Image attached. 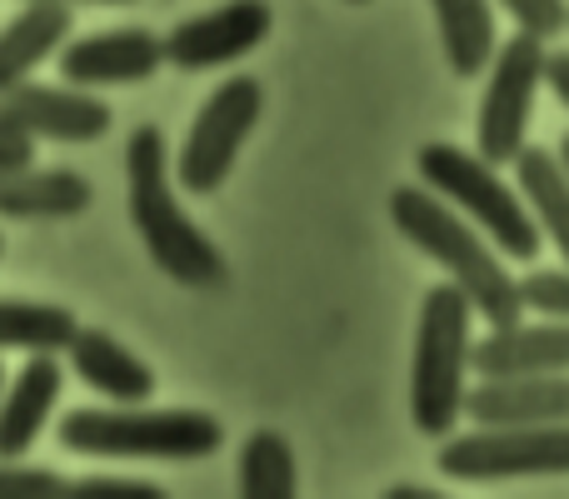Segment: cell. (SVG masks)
<instances>
[{"label": "cell", "instance_id": "obj_10", "mask_svg": "<svg viewBox=\"0 0 569 499\" xmlns=\"http://www.w3.org/2000/svg\"><path fill=\"white\" fill-rule=\"evenodd\" d=\"M0 116L20 136L56 140V146H90L116 126L100 96H86L80 86H40V80H20V86L0 90Z\"/></svg>", "mask_w": 569, "mask_h": 499}, {"label": "cell", "instance_id": "obj_21", "mask_svg": "<svg viewBox=\"0 0 569 499\" xmlns=\"http://www.w3.org/2000/svg\"><path fill=\"white\" fill-rule=\"evenodd\" d=\"M300 490L295 450L280 430H256L240 445V495L246 499H290Z\"/></svg>", "mask_w": 569, "mask_h": 499}, {"label": "cell", "instance_id": "obj_12", "mask_svg": "<svg viewBox=\"0 0 569 499\" xmlns=\"http://www.w3.org/2000/svg\"><path fill=\"white\" fill-rule=\"evenodd\" d=\"M470 370L480 375V380H510V375H569V320L490 325L485 340H470Z\"/></svg>", "mask_w": 569, "mask_h": 499}, {"label": "cell", "instance_id": "obj_15", "mask_svg": "<svg viewBox=\"0 0 569 499\" xmlns=\"http://www.w3.org/2000/svg\"><path fill=\"white\" fill-rule=\"evenodd\" d=\"M66 390V365L56 355H30L10 385H0V460H20L40 440L50 410Z\"/></svg>", "mask_w": 569, "mask_h": 499}, {"label": "cell", "instance_id": "obj_31", "mask_svg": "<svg viewBox=\"0 0 569 499\" xmlns=\"http://www.w3.org/2000/svg\"><path fill=\"white\" fill-rule=\"evenodd\" d=\"M0 385H6V370H0Z\"/></svg>", "mask_w": 569, "mask_h": 499}, {"label": "cell", "instance_id": "obj_8", "mask_svg": "<svg viewBox=\"0 0 569 499\" xmlns=\"http://www.w3.org/2000/svg\"><path fill=\"white\" fill-rule=\"evenodd\" d=\"M545 56H550V40L515 30L505 46H495L490 66H485L490 80L480 96V120H475V156H485L500 170L525 150L535 96L545 86Z\"/></svg>", "mask_w": 569, "mask_h": 499}, {"label": "cell", "instance_id": "obj_19", "mask_svg": "<svg viewBox=\"0 0 569 499\" xmlns=\"http://www.w3.org/2000/svg\"><path fill=\"white\" fill-rule=\"evenodd\" d=\"M440 50L460 80H475L495 56V0H430Z\"/></svg>", "mask_w": 569, "mask_h": 499}, {"label": "cell", "instance_id": "obj_6", "mask_svg": "<svg viewBox=\"0 0 569 499\" xmlns=\"http://www.w3.org/2000/svg\"><path fill=\"white\" fill-rule=\"evenodd\" d=\"M435 465L460 485L569 475V425H475L470 435H445Z\"/></svg>", "mask_w": 569, "mask_h": 499}, {"label": "cell", "instance_id": "obj_2", "mask_svg": "<svg viewBox=\"0 0 569 499\" xmlns=\"http://www.w3.org/2000/svg\"><path fill=\"white\" fill-rule=\"evenodd\" d=\"M390 220L425 260H435L450 285L470 300V310L485 325H510L525 315L520 300V280L505 270V260L495 255V246L460 216L455 206H445L435 190L425 186H400L390 196Z\"/></svg>", "mask_w": 569, "mask_h": 499}, {"label": "cell", "instance_id": "obj_11", "mask_svg": "<svg viewBox=\"0 0 569 499\" xmlns=\"http://www.w3.org/2000/svg\"><path fill=\"white\" fill-rule=\"evenodd\" d=\"M56 66L66 86L96 90V86H140L166 66V46L156 30L146 26H116V30H96V36L66 40L56 50Z\"/></svg>", "mask_w": 569, "mask_h": 499}, {"label": "cell", "instance_id": "obj_9", "mask_svg": "<svg viewBox=\"0 0 569 499\" xmlns=\"http://www.w3.org/2000/svg\"><path fill=\"white\" fill-rule=\"evenodd\" d=\"M276 30V10L270 0H226L216 10L186 16L180 26H170V36H160L166 60L176 70H220L236 66L240 56L260 50Z\"/></svg>", "mask_w": 569, "mask_h": 499}, {"label": "cell", "instance_id": "obj_17", "mask_svg": "<svg viewBox=\"0 0 569 499\" xmlns=\"http://www.w3.org/2000/svg\"><path fill=\"white\" fill-rule=\"evenodd\" d=\"M70 6H56V0H26L10 26H0V90L30 80L60 46L70 40Z\"/></svg>", "mask_w": 569, "mask_h": 499}, {"label": "cell", "instance_id": "obj_26", "mask_svg": "<svg viewBox=\"0 0 569 499\" xmlns=\"http://www.w3.org/2000/svg\"><path fill=\"white\" fill-rule=\"evenodd\" d=\"M16 166H36V140L20 136V130L0 116V170H16Z\"/></svg>", "mask_w": 569, "mask_h": 499}, {"label": "cell", "instance_id": "obj_29", "mask_svg": "<svg viewBox=\"0 0 569 499\" xmlns=\"http://www.w3.org/2000/svg\"><path fill=\"white\" fill-rule=\"evenodd\" d=\"M56 6H130V0H56Z\"/></svg>", "mask_w": 569, "mask_h": 499}, {"label": "cell", "instance_id": "obj_25", "mask_svg": "<svg viewBox=\"0 0 569 499\" xmlns=\"http://www.w3.org/2000/svg\"><path fill=\"white\" fill-rule=\"evenodd\" d=\"M70 499H166V490L150 480H120V475H86L70 480Z\"/></svg>", "mask_w": 569, "mask_h": 499}, {"label": "cell", "instance_id": "obj_7", "mask_svg": "<svg viewBox=\"0 0 569 499\" xmlns=\"http://www.w3.org/2000/svg\"><path fill=\"white\" fill-rule=\"evenodd\" d=\"M260 110H266V90L256 76H230L220 80L206 96V106L190 120V136L180 146L170 176L180 180V190L190 196H216L226 186V176L236 170L240 146L250 140V130L260 126Z\"/></svg>", "mask_w": 569, "mask_h": 499}, {"label": "cell", "instance_id": "obj_14", "mask_svg": "<svg viewBox=\"0 0 569 499\" xmlns=\"http://www.w3.org/2000/svg\"><path fill=\"white\" fill-rule=\"evenodd\" d=\"M60 355H66V370L76 375L80 385H90L96 395H106V400H116V405H146L150 395H156V370H150L136 350H126L110 330L80 325Z\"/></svg>", "mask_w": 569, "mask_h": 499}, {"label": "cell", "instance_id": "obj_32", "mask_svg": "<svg viewBox=\"0 0 569 499\" xmlns=\"http://www.w3.org/2000/svg\"><path fill=\"white\" fill-rule=\"evenodd\" d=\"M355 6H365V0H355Z\"/></svg>", "mask_w": 569, "mask_h": 499}, {"label": "cell", "instance_id": "obj_30", "mask_svg": "<svg viewBox=\"0 0 569 499\" xmlns=\"http://www.w3.org/2000/svg\"><path fill=\"white\" fill-rule=\"evenodd\" d=\"M555 156H560V166H565V176H569V136H560V146H555Z\"/></svg>", "mask_w": 569, "mask_h": 499}, {"label": "cell", "instance_id": "obj_3", "mask_svg": "<svg viewBox=\"0 0 569 499\" xmlns=\"http://www.w3.org/2000/svg\"><path fill=\"white\" fill-rule=\"evenodd\" d=\"M60 445L90 460H206L226 445V425L206 410H150V405H116V410L60 415Z\"/></svg>", "mask_w": 569, "mask_h": 499}, {"label": "cell", "instance_id": "obj_16", "mask_svg": "<svg viewBox=\"0 0 569 499\" xmlns=\"http://www.w3.org/2000/svg\"><path fill=\"white\" fill-rule=\"evenodd\" d=\"M96 190L70 166H16L0 170V216L6 220H76L90 210Z\"/></svg>", "mask_w": 569, "mask_h": 499}, {"label": "cell", "instance_id": "obj_13", "mask_svg": "<svg viewBox=\"0 0 569 499\" xmlns=\"http://www.w3.org/2000/svg\"><path fill=\"white\" fill-rule=\"evenodd\" d=\"M460 420L475 425H569V375H510L475 380Z\"/></svg>", "mask_w": 569, "mask_h": 499}, {"label": "cell", "instance_id": "obj_18", "mask_svg": "<svg viewBox=\"0 0 569 499\" xmlns=\"http://www.w3.org/2000/svg\"><path fill=\"white\" fill-rule=\"evenodd\" d=\"M515 166V190H520L525 210L540 226V240H550L555 255L569 265V176L550 146H525Z\"/></svg>", "mask_w": 569, "mask_h": 499}, {"label": "cell", "instance_id": "obj_4", "mask_svg": "<svg viewBox=\"0 0 569 499\" xmlns=\"http://www.w3.org/2000/svg\"><path fill=\"white\" fill-rule=\"evenodd\" d=\"M470 300L450 280L425 290L410 355V420L430 440H445L460 425V405L470 390Z\"/></svg>", "mask_w": 569, "mask_h": 499}, {"label": "cell", "instance_id": "obj_1", "mask_svg": "<svg viewBox=\"0 0 569 499\" xmlns=\"http://www.w3.org/2000/svg\"><path fill=\"white\" fill-rule=\"evenodd\" d=\"M126 210L156 270H166L186 290H220L230 265L220 246L180 210L170 186V150L160 126H136L126 140Z\"/></svg>", "mask_w": 569, "mask_h": 499}, {"label": "cell", "instance_id": "obj_28", "mask_svg": "<svg viewBox=\"0 0 569 499\" xmlns=\"http://www.w3.org/2000/svg\"><path fill=\"white\" fill-rule=\"evenodd\" d=\"M385 499H440L435 490H425V485H390Z\"/></svg>", "mask_w": 569, "mask_h": 499}, {"label": "cell", "instance_id": "obj_33", "mask_svg": "<svg viewBox=\"0 0 569 499\" xmlns=\"http://www.w3.org/2000/svg\"><path fill=\"white\" fill-rule=\"evenodd\" d=\"M565 30H569V26H565Z\"/></svg>", "mask_w": 569, "mask_h": 499}, {"label": "cell", "instance_id": "obj_23", "mask_svg": "<svg viewBox=\"0 0 569 499\" xmlns=\"http://www.w3.org/2000/svg\"><path fill=\"white\" fill-rule=\"evenodd\" d=\"M525 310L545 315V320H569V265L565 270H530L520 280Z\"/></svg>", "mask_w": 569, "mask_h": 499}, {"label": "cell", "instance_id": "obj_22", "mask_svg": "<svg viewBox=\"0 0 569 499\" xmlns=\"http://www.w3.org/2000/svg\"><path fill=\"white\" fill-rule=\"evenodd\" d=\"M0 499H70V480L60 470L0 460Z\"/></svg>", "mask_w": 569, "mask_h": 499}, {"label": "cell", "instance_id": "obj_24", "mask_svg": "<svg viewBox=\"0 0 569 499\" xmlns=\"http://www.w3.org/2000/svg\"><path fill=\"white\" fill-rule=\"evenodd\" d=\"M495 6L515 20V30L540 36V40H555L569 26V6H565V0H495Z\"/></svg>", "mask_w": 569, "mask_h": 499}, {"label": "cell", "instance_id": "obj_27", "mask_svg": "<svg viewBox=\"0 0 569 499\" xmlns=\"http://www.w3.org/2000/svg\"><path fill=\"white\" fill-rule=\"evenodd\" d=\"M545 86L560 96V106L569 110V50H550L545 56Z\"/></svg>", "mask_w": 569, "mask_h": 499}, {"label": "cell", "instance_id": "obj_20", "mask_svg": "<svg viewBox=\"0 0 569 499\" xmlns=\"http://www.w3.org/2000/svg\"><path fill=\"white\" fill-rule=\"evenodd\" d=\"M80 320L66 305H40V300H0V350H26V355H60Z\"/></svg>", "mask_w": 569, "mask_h": 499}, {"label": "cell", "instance_id": "obj_5", "mask_svg": "<svg viewBox=\"0 0 569 499\" xmlns=\"http://www.w3.org/2000/svg\"><path fill=\"white\" fill-rule=\"evenodd\" d=\"M415 170H420V186L435 190L445 206H455L485 240H490L500 255L510 260H535L545 250L540 226L525 210L520 190L500 176V166H490L485 156L465 146H450V140H430L415 156Z\"/></svg>", "mask_w": 569, "mask_h": 499}]
</instances>
